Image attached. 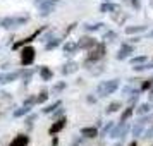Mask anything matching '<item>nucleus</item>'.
Wrapping results in <instances>:
<instances>
[{"instance_id":"f257e3e1","label":"nucleus","mask_w":153,"mask_h":146,"mask_svg":"<svg viewBox=\"0 0 153 146\" xmlns=\"http://www.w3.org/2000/svg\"><path fill=\"white\" fill-rule=\"evenodd\" d=\"M29 21L28 16H7V17H2L0 19V26L4 29H12L17 26H22Z\"/></svg>"},{"instance_id":"f03ea898","label":"nucleus","mask_w":153,"mask_h":146,"mask_svg":"<svg viewBox=\"0 0 153 146\" xmlns=\"http://www.w3.org/2000/svg\"><path fill=\"white\" fill-rule=\"evenodd\" d=\"M119 88V79H110V81H103V83L98 84V95L100 96H108V95H112L114 91Z\"/></svg>"},{"instance_id":"7ed1b4c3","label":"nucleus","mask_w":153,"mask_h":146,"mask_svg":"<svg viewBox=\"0 0 153 146\" xmlns=\"http://www.w3.org/2000/svg\"><path fill=\"white\" fill-rule=\"evenodd\" d=\"M105 52H107V48H105V43H97V45L90 50V55H88V59H86V65H88V64H91V62H98L100 59H103Z\"/></svg>"},{"instance_id":"20e7f679","label":"nucleus","mask_w":153,"mask_h":146,"mask_svg":"<svg viewBox=\"0 0 153 146\" xmlns=\"http://www.w3.org/2000/svg\"><path fill=\"white\" fill-rule=\"evenodd\" d=\"M35 55H36V50L33 47H24L21 52V65L22 67H28L33 64L35 60Z\"/></svg>"},{"instance_id":"39448f33","label":"nucleus","mask_w":153,"mask_h":146,"mask_svg":"<svg viewBox=\"0 0 153 146\" xmlns=\"http://www.w3.org/2000/svg\"><path fill=\"white\" fill-rule=\"evenodd\" d=\"M57 4H59V0H45L42 5H38L40 7V17H47L53 12V9L57 7Z\"/></svg>"},{"instance_id":"423d86ee","label":"nucleus","mask_w":153,"mask_h":146,"mask_svg":"<svg viewBox=\"0 0 153 146\" xmlns=\"http://www.w3.org/2000/svg\"><path fill=\"white\" fill-rule=\"evenodd\" d=\"M21 76V70H12V72H4L0 74V84H9L14 83L17 77Z\"/></svg>"},{"instance_id":"0eeeda50","label":"nucleus","mask_w":153,"mask_h":146,"mask_svg":"<svg viewBox=\"0 0 153 146\" xmlns=\"http://www.w3.org/2000/svg\"><path fill=\"white\" fill-rule=\"evenodd\" d=\"M45 28H40V29H36V31H33V35H29L28 38H24V40H21V42H16L14 45H12V48L14 50H17V48H21V47H24V45H28V43H31L35 38H38V35L42 33Z\"/></svg>"},{"instance_id":"6e6552de","label":"nucleus","mask_w":153,"mask_h":146,"mask_svg":"<svg viewBox=\"0 0 153 146\" xmlns=\"http://www.w3.org/2000/svg\"><path fill=\"white\" fill-rule=\"evenodd\" d=\"M95 45H97V40H95V38H91V36H83V38H79V42H77V48L91 50Z\"/></svg>"},{"instance_id":"1a4fd4ad","label":"nucleus","mask_w":153,"mask_h":146,"mask_svg":"<svg viewBox=\"0 0 153 146\" xmlns=\"http://www.w3.org/2000/svg\"><path fill=\"white\" fill-rule=\"evenodd\" d=\"M132 52H134V47H132L131 43H124V45L120 47V50H119L117 59L119 60H124V59H127V57L131 55Z\"/></svg>"},{"instance_id":"9d476101","label":"nucleus","mask_w":153,"mask_h":146,"mask_svg":"<svg viewBox=\"0 0 153 146\" xmlns=\"http://www.w3.org/2000/svg\"><path fill=\"white\" fill-rule=\"evenodd\" d=\"M65 124H67V120H65V119H64V117L57 119L55 122H53V124L50 125L48 132H50V134H57V132H60V131H62V129H64V127H65Z\"/></svg>"},{"instance_id":"9b49d317","label":"nucleus","mask_w":153,"mask_h":146,"mask_svg":"<svg viewBox=\"0 0 153 146\" xmlns=\"http://www.w3.org/2000/svg\"><path fill=\"white\" fill-rule=\"evenodd\" d=\"M28 145H29V136H26V134H17L9 143V146H28Z\"/></svg>"},{"instance_id":"f8f14e48","label":"nucleus","mask_w":153,"mask_h":146,"mask_svg":"<svg viewBox=\"0 0 153 146\" xmlns=\"http://www.w3.org/2000/svg\"><path fill=\"white\" fill-rule=\"evenodd\" d=\"M100 10L102 12H119L120 10V5L119 4H114V2H105L100 5Z\"/></svg>"},{"instance_id":"ddd939ff","label":"nucleus","mask_w":153,"mask_h":146,"mask_svg":"<svg viewBox=\"0 0 153 146\" xmlns=\"http://www.w3.org/2000/svg\"><path fill=\"white\" fill-rule=\"evenodd\" d=\"M77 69H79V65H77L74 60H71V62H67L62 67V74H64V76H67V74H74Z\"/></svg>"},{"instance_id":"4468645a","label":"nucleus","mask_w":153,"mask_h":146,"mask_svg":"<svg viewBox=\"0 0 153 146\" xmlns=\"http://www.w3.org/2000/svg\"><path fill=\"white\" fill-rule=\"evenodd\" d=\"M126 122H122V124L119 125V127H114L110 132V138H120V136H126V132H127V127H124Z\"/></svg>"},{"instance_id":"2eb2a0df","label":"nucleus","mask_w":153,"mask_h":146,"mask_svg":"<svg viewBox=\"0 0 153 146\" xmlns=\"http://www.w3.org/2000/svg\"><path fill=\"white\" fill-rule=\"evenodd\" d=\"M40 77H42L43 81H50V79L53 77V72H52V69H50V67L42 65V67H40Z\"/></svg>"},{"instance_id":"dca6fc26","label":"nucleus","mask_w":153,"mask_h":146,"mask_svg":"<svg viewBox=\"0 0 153 146\" xmlns=\"http://www.w3.org/2000/svg\"><path fill=\"white\" fill-rule=\"evenodd\" d=\"M81 136H84V138H97L98 129L97 127H83L81 129Z\"/></svg>"},{"instance_id":"f3484780","label":"nucleus","mask_w":153,"mask_h":146,"mask_svg":"<svg viewBox=\"0 0 153 146\" xmlns=\"http://www.w3.org/2000/svg\"><path fill=\"white\" fill-rule=\"evenodd\" d=\"M29 112H31V107H26V105H22L21 108H16L12 115H14L16 119H19V117H24V115H28Z\"/></svg>"},{"instance_id":"a211bd4d","label":"nucleus","mask_w":153,"mask_h":146,"mask_svg":"<svg viewBox=\"0 0 153 146\" xmlns=\"http://www.w3.org/2000/svg\"><path fill=\"white\" fill-rule=\"evenodd\" d=\"M33 74H35V70H33V69H24V70H21L22 83H24V84H29V81H31Z\"/></svg>"},{"instance_id":"6ab92c4d","label":"nucleus","mask_w":153,"mask_h":146,"mask_svg":"<svg viewBox=\"0 0 153 146\" xmlns=\"http://www.w3.org/2000/svg\"><path fill=\"white\" fill-rule=\"evenodd\" d=\"M59 107H62V102H60V100H57L55 103H52V105H48V107H45L42 112H43V113H53V112H55Z\"/></svg>"},{"instance_id":"aec40b11","label":"nucleus","mask_w":153,"mask_h":146,"mask_svg":"<svg viewBox=\"0 0 153 146\" xmlns=\"http://www.w3.org/2000/svg\"><path fill=\"white\" fill-rule=\"evenodd\" d=\"M77 50V43H74V42H67L65 45H64V53H74Z\"/></svg>"},{"instance_id":"412c9836","label":"nucleus","mask_w":153,"mask_h":146,"mask_svg":"<svg viewBox=\"0 0 153 146\" xmlns=\"http://www.w3.org/2000/svg\"><path fill=\"white\" fill-rule=\"evenodd\" d=\"M59 45H60V40H59V38H52L50 42L45 43V50H48V52L50 50H55Z\"/></svg>"},{"instance_id":"4be33fe9","label":"nucleus","mask_w":153,"mask_h":146,"mask_svg":"<svg viewBox=\"0 0 153 146\" xmlns=\"http://www.w3.org/2000/svg\"><path fill=\"white\" fill-rule=\"evenodd\" d=\"M141 31H146V26H127L126 28L127 35H134V33H141Z\"/></svg>"},{"instance_id":"5701e85b","label":"nucleus","mask_w":153,"mask_h":146,"mask_svg":"<svg viewBox=\"0 0 153 146\" xmlns=\"http://www.w3.org/2000/svg\"><path fill=\"white\" fill-rule=\"evenodd\" d=\"M150 110H152V105L150 103H141L138 107V115H146V113H150Z\"/></svg>"},{"instance_id":"b1692460","label":"nucleus","mask_w":153,"mask_h":146,"mask_svg":"<svg viewBox=\"0 0 153 146\" xmlns=\"http://www.w3.org/2000/svg\"><path fill=\"white\" fill-rule=\"evenodd\" d=\"M64 90H65V81H60V83L53 84V88H52V93H53V95H59V93H62Z\"/></svg>"},{"instance_id":"393cba45","label":"nucleus","mask_w":153,"mask_h":146,"mask_svg":"<svg viewBox=\"0 0 153 146\" xmlns=\"http://www.w3.org/2000/svg\"><path fill=\"white\" fill-rule=\"evenodd\" d=\"M132 113H134V107H127V108H126L124 110V113H122V115H120V122H126V120H127V119L131 117Z\"/></svg>"},{"instance_id":"a878e982","label":"nucleus","mask_w":153,"mask_h":146,"mask_svg":"<svg viewBox=\"0 0 153 146\" xmlns=\"http://www.w3.org/2000/svg\"><path fill=\"white\" fill-rule=\"evenodd\" d=\"M115 38H117V33L115 31H107L103 35V40L107 43H112V42H115Z\"/></svg>"},{"instance_id":"bb28decb","label":"nucleus","mask_w":153,"mask_h":146,"mask_svg":"<svg viewBox=\"0 0 153 146\" xmlns=\"http://www.w3.org/2000/svg\"><path fill=\"white\" fill-rule=\"evenodd\" d=\"M38 103V96H35V95H31V96H28L24 102H22V105H26V107H33V105Z\"/></svg>"},{"instance_id":"cd10ccee","label":"nucleus","mask_w":153,"mask_h":146,"mask_svg":"<svg viewBox=\"0 0 153 146\" xmlns=\"http://www.w3.org/2000/svg\"><path fill=\"white\" fill-rule=\"evenodd\" d=\"M36 119H38V115H36V113H31V115H28V117L24 119V124L31 129V127H33V122H35Z\"/></svg>"},{"instance_id":"c85d7f7f","label":"nucleus","mask_w":153,"mask_h":146,"mask_svg":"<svg viewBox=\"0 0 153 146\" xmlns=\"http://www.w3.org/2000/svg\"><path fill=\"white\" fill-rule=\"evenodd\" d=\"M120 108V103L119 102H112L108 107H107V113H112V112H117Z\"/></svg>"},{"instance_id":"c756f323","label":"nucleus","mask_w":153,"mask_h":146,"mask_svg":"<svg viewBox=\"0 0 153 146\" xmlns=\"http://www.w3.org/2000/svg\"><path fill=\"white\" fill-rule=\"evenodd\" d=\"M102 26H103V22H97V24H86V26H84V29H86V31H98Z\"/></svg>"},{"instance_id":"7c9ffc66","label":"nucleus","mask_w":153,"mask_h":146,"mask_svg":"<svg viewBox=\"0 0 153 146\" xmlns=\"http://www.w3.org/2000/svg\"><path fill=\"white\" fill-rule=\"evenodd\" d=\"M132 134H134V136H136V138H138V136H141V134H143V124H136L134 125V127H132Z\"/></svg>"},{"instance_id":"2f4dec72","label":"nucleus","mask_w":153,"mask_h":146,"mask_svg":"<svg viewBox=\"0 0 153 146\" xmlns=\"http://www.w3.org/2000/svg\"><path fill=\"white\" fill-rule=\"evenodd\" d=\"M124 4L131 5V7H132V9H136V10H139V9H141V4H139L138 0H124Z\"/></svg>"},{"instance_id":"473e14b6","label":"nucleus","mask_w":153,"mask_h":146,"mask_svg":"<svg viewBox=\"0 0 153 146\" xmlns=\"http://www.w3.org/2000/svg\"><path fill=\"white\" fill-rule=\"evenodd\" d=\"M47 100H48V91H45V90H43L42 93L38 95V103H45Z\"/></svg>"},{"instance_id":"72a5a7b5","label":"nucleus","mask_w":153,"mask_h":146,"mask_svg":"<svg viewBox=\"0 0 153 146\" xmlns=\"http://www.w3.org/2000/svg\"><path fill=\"white\" fill-rule=\"evenodd\" d=\"M146 62V57H134V59H131V64L132 65H138V64H145Z\"/></svg>"},{"instance_id":"f704fd0d","label":"nucleus","mask_w":153,"mask_h":146,"mask_svg":"<svg viewBox=\"0 0 153 146\" xmlns=\"http://www.w3.org/2000/svg\"><path fill=\"white\" fill-rule=\"evenodd\" d=\"M112 129H114V124H112V122H108V124L103 127V131H102V138H103V136H107L108 132H112Z\"/></svg>"},{"instance_id":"c9c22d12","label":"nucleus","mask_w":153,"mask_h":146,"mask_svg":"<svg viewBox=\"0 0 153 146\" xmlns=\"http://www.w3.org/2000/svg\"><path fill=\"white\" fill-rule=\"evenodd\" d=\"M62 115H64V108H60V107H59V108L53 112V119H60Z\"/></svg>"},{"instance_id":"e433bc0d","label":"nucleus","mask_w":153,"mask_h":146,"mask_svg":"<svg viewBox=\"0 0 153 146\" xmlns=\"http://www.w3.org/2000/svg\"><path fill=\"white\" fill-rule=\"evenodd\" d=\"M152 136H153V127H152V129H148V131L145 132V136H143V138L148 139V138H152Z\"/></svg>"},{"instance_id":"4c0bfd02","label":"nucleus","mask_w":153,"mask_h":146,"mask_svg":"<svg viewBox=\"0 0 153 146\" xmlns=\"http://www.w3.org/2000/svg\"><path fill=\"white\" fill-rule=\"evenodd\" d=\"M122 93H124V95H129V93H132V88L131 86H126L124 90H122Z\"/></svg>"},{"instance_id":"58836bf2","label":"nucleus","mask_w":153,"mask_h":146,"mask_svg":"<svg viewBox=\"0 0 153 146\" xmlns=\"http://www.w3.org/2000/svg\"><path fill=\"white\" fill-rule=\"evenodd\" d=\"M86 100H88L90 103H95V102H97V100H95V96H91V95H90V96H88V98H86Z\"/></svg>"},{"instance_id":"ea45409f","label":"nucleus","mask_w":153,"mask_h":146,"mask_svg":"<svg viewBox=\"0 0 153 146\" xmlns=\"http://www.w3.org/2000/svg\"><path fill=\"white\" fill-rule=\"evenodd\" d=\"M129 42H131V43H138V42H139V36H138V38H131Z\"/></svg>"},{"instance_id":"a19ab883","label":"nucleus","mask_w":153,"mask_h":146,"mask_svg":"<svg viewBox=\"0 0 153 146\" xmlns=\"http://www.w3.org/2000/svg\"><path fill=\"white\" fill-rule=\"evenodd\" d=\"M43 2H45V0H35V5H42Z\"/></svg>"},{"instance_id":"79ce46f5","label":"nucleus","mask_w":153,"mask_h":146,"mask_svg":"<svg viewBox=\"0 0 153 146\" xmlns=\"http://www.w3.org/2000/svg\"><path fill=\"white\" fill-rule=\"evenodd\" d=\"M150 100H153V90L150 91Z\"/></svg>"},{"instance_id":"37998d69","label":"nucleus","mask_w":153,"mask_h":146,"mask_svg":"<svg viewBox=\"0 0 153 146\" xmlns=\"http://www.w3.org/2000/svg\"><path fill=\"white\" fill-rule=\"evenodd\" d=\"M129 146H136V141H132V143H131V145H129Z\"/></svg>"},{"instance_id":"c03bdc74","label":"nucleus","mask_w":153,"mask_h":146,"mask_svg":"<svg viewBox=\"0 0 153 146\" xmlns=\"http://www.w3.org/2000/svg\"><path fill=\"white\" fill-rule=\"evenodd\" d=\"M150 38H153V31H150Z\"/></svg>"},{"instance_id":"a18cd8bd","label":"nucleus","mask_w":153,"mask_h":146,"mask_svg":"<svg viewBox=\"0 0 153 146\" xmlns=\"http://www.w3.org/2000/svg\"><path fill=\"white\" fill-rule=\"evenodd\" d=\"M114 146H120V143H117V145H114Z\"/></svg>"},{"instance_id":"49530a36","label":"nucleus","mask_w":153,"mask_h":146,"mask_svg":"<svg viewBox=\"0 0 153 146\" xmlns=\"http://www.w3.org/2000/svg\"><path fill=\"white\" fill-rule=\"evenodd\" d=\"M152 7H153V0H152Z\"/></svg>"},{"instance_id":"de8ad7c7","label":"nucleus","mask_w":153,"mask_h":146,"mask_svg":"<svg viewBox=\"0 0 153 146\" xmlns=\"http://www.w3.org/2000/svg\"><path fill=\"white\" fill-rule=\"evenodd\" d=\"M107 2H112V0H107Z\"/></svg>"},{"instance_id":"09e8293b","label":"nucleus","mask_w":153,"mask_h":146,"mask_svg":"<svg viewBox=\"0 0 153 146\" xmlns=\"http://www.w3.org/2000/svg\"><path fill=\"white\" fill-rule=\"evenodd\" d=\"M152 105H153V100H152Z\"/></svg>"}]
</instances>
